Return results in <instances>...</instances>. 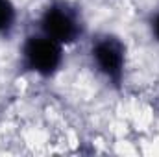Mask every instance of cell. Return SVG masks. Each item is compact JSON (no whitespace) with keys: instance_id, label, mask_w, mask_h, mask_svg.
<instances>
[{"instance_id":"obj_1","label":"cell","mask_w":159,"mask_h":157,"mask_svg":"<svg viewBox=\"0 0 159 157\" xmlns=\"http://www.w3.org/2000/svg\"><path fill=\"white\" fill-rule=\"evenodd\" d=\"M22 57H24V65L32 72L39 76H52L57 72L63 61L61 44L57 41L46 37L44 34L28 37L22 48Z\"/></svg>"},{"instance_id":"obj_2","label":"cell","mask_w":159,"mask_h":157,"mask_svg":"<svg viewBox=\"0 0 159 157\" xmlns=\"http://www.w3.org/2000/svg\"><path fill=\"white\" fill-rule=\"evenodd\" d=\"M41 30L46 37L57 41L59 44L74 43L81 34L78 15L67 4H52L41 17Z\"/></svg>"},{"instance_id":"obj_3","label":"cell","mask_w":159,"mask_h":157,"mask_svg":"<svg viewBox=\"0 0 159 157\" xmlns=\"http://www.w3.org/2000/svg\"><path fill=\"white\" fill-rule=\"evenodd\" d=\"M93 61L98 72L111 83H120L126 65V48L117 37L104 35L93 43Z\"/></svg>"},{"instance_id":"obj_4","label":"cell","mask_w":159,"mask_h":157,"mask_svg":"<svg viewBox=\"0 0 159 157\" xmlns=\"http://www.w3.org/2000/svg\"><path fill=\"white\" fill-rule=\"evenodd\" d=\"M17 20V11L11 0H0V35H9Z\"/></svg>"},{"instance_id":"obj_5","label":"cell","mask_w":159,"mask_h":157,"mask_svg":"<svg viewBox=\"0 0 159 157\" xmlns=\"http://www.w3.org/2000/svg\"><path fill=\"white\" fill-rule=\"evenodd\" d=\"M152 28H154V35L159 39V15L154 19V24H152Z\"/></svg>"}]
</instances>
